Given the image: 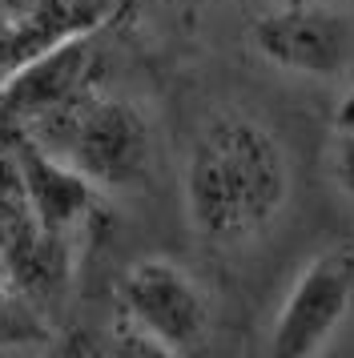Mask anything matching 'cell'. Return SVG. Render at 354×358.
I'll return each instance as SVG.
<instances>
[{"label": "cell", "instance_id": "30bf717a", "mask_svg": "<svg viewBox=\"0 0 354 358\" xmlns=\"http://www.w3.org/2000/svg\"><path fill=\"white\" fill-rule=\"evenodd\" d=\"M334 133H354V93H346V97L338 101V109H334Z\"/></svg>", "mask_w": 354, "mask_h": 358}, {"label": "cell", "instance_id": "8fae6325", "mask_svg": "<svg viewBox=\"0 0 354 358\" xmlns=\"http://www.w3.org/2000/svg\"><path fill=\"white\" fill-rule=\"evenodd\" d=\"M0 282H4V266H0Z\"/></svg>", "mask_w": 354, "mask_h": 358}, {"label": "cell", "instance_id": "3957f363", "mask_svg": "<svg viewBox=\"0 0 354 358\" xmlns=\"http://www.w3.org/2000/svg\"><path fill=\"white\" fill-rule=\"evenodd\" d=\"M121 318L137 334V350L181 355L209 330V302L181 266L165 258H141L121 278Z\"/></svg>", "mask_w": 354, "mask_h": 358}, {"label": "cell", "instance_id": "277c9868", "mask_svg": "<svg viewBox=\"0 0 354 358\" xmlns=\"http://www.w3.org/2000/svg\"><path fill=\"white\" fill-rule=\"evenodd\" d=\"M354 302V254L322 250L310 258L298 282L290 286L286 302L274 318L270 355L306 358L322 350Z\"/></svg>", "mask_w": 354, "mask_h": 358}, {"label": "cell", "instance_id": "7a4b0ae2", "mask_svg": "<svg viewBox=\"0 0 354 358\" xmlns=\"http://www.w3.org/2000/svg\"><path fill=\"white\" fill-rule=\"evenodd\" d=\"M29 141L101 189H125L145 178L153 137L133 101L80 89L48 113L29 117Z\"/></svg>", "mask_w": 354, "mask_h": 358}, {"label": "cell", "instance_id": "5b68a950", "mask_svg": "<svg viewBox=\"0 0 354 358\" xmlns=\"http://www.w3.org/2000/svg\"><path fill=\"white\" fill-rule=\"evenodd\" d=\"M254 49L270 65L318 81H334L346 73L354 52L351 24L322 8H286L254 24Z\"/></svg>", "mask_w": 354, "mask_h": 358}, {"label": "cell", "instance_id": "9c48e42d", "mask_svg": "<svg viewBox=\"0 0 354 358\" xmlns=\"http://www.w3.org/2000/svg\"><path fill=\"white\" fill-rule=\"evenodd\" d=\"M330 173H334V181L354 197V133H334V149H330Z\"/></svg>", "mask_w": 354, "mask_h": 358}, {"label": "cell", "instance_id": "6da1fadb", "mask_svg": "<svg viewBox=\"0 0 354 358\" xmlns=\"http://www.w3.org/2000/svg\"><path fill=\"white\" fill-rule=\"evenodd\" d=\"M290 197V165L262 121L222 113L193 137L185 162V210L197 238L241 245L282 213Z\"/></svg>", "mask_w": 354, "mask_h": 358}, {"label": "cell", "instance_id": "52a82bcc", "mask_svg": "<svg viewBox=\"0 0 354 358\" xmlns=\"http://www.w3.org/2000/svg\"><path fill=\"white\" fill-rule=\"evenodd\" d=\"M89 65H93V36L89 33L64 36L61 45H48L45 52H36L32 61L16 69L4 81L0 97L16 117L29 121V117L48 113L73 93H80L89 85Z\"/></svg>", "mask_w": 354, "mask_h": 358}, {"label": "cell", "instance_id": "ba28073f", "mask_svg": "<svg viewBox=\"0 0 354 358\" xmlns=\"http://www.w3.org/2000/svg\"><path fill=\"white\" fill-rule=\"evenodd\" d=\"M16 162H20V173H24V189H29V201L36 210V222L45 234L69 242V234L89 217L93 210V181L80 178L77 169H69L64 162L48 157L41 145H32L29 137L16 145Z\"/></svg>", "mask_w": 354, "mask_h": 358}, {"label": "cell", "instance_id": "8992f818", "mask_svg": "<svg viewBox=\"0 0 354 358\" xmlns=\"http://www.w3.org/2000/svg\"><path fill=\"white\" fill-rule=\"evenodd\" d=\"M64 262V242L41 229L24 189V173L13 153H0V266L20 290L41 294L57 286Z\"/></svg>", "mask_w": 354, "mask_h": 358}]
</instances>
